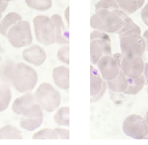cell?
I'll use <instances>...</instances> for the list:
<instances>
[{
    "label": "cell",
    "mask_w": 148,
    "mask_h": 145,
    "mask_svg": "<svg viewBox=\"0 0 148 145\" xmlns=\"http://www.w3.org/2000/svg\"><path fill=\"white\" fill-rule=\"evenodd\" d=\"M37 71L30 64L18 62L14 64L6 83L12 85L17 92L25 93L35 89V86L37 85Z\"/></svg>",
    "instance_id": "obj_1"
},
{
    "label": "cell",
    "mask_w": 148,
    "mask_h": 145,
    "mask_svg": "<svg viewBox=\"0 0 148 145\" xmlns=\"http://www.w3.org/2000/svg\"><path fill=\"white\" fill-rule=\"evenodd\" d=\"M123 24L124 21L116 9H97L90 18V26L92 29L108 33H117Z\"/></svg>",
    "instance_id": "obj_2"
},
{
    "label": "cell",
    "mask_w": 148,
    "mask_h": 145,
    "mask_svg": "<svg viewBox=\"0 0 148 145\" xmlns=\"http://www.w3.org/2000/svg\"><path fill=\"white\" fill-rule=\"evenodd\" d=\"M35 97L37 104L43 108L44 112L47 113L54 112L61 102V94L52 84L47 82H43L39 84V86H37Z\"/></svg>",
    "instance_id": "obj_3"
},
{
    "label": "cell",
    "mask_w": 148,
    "mask_h": 145,
    "mask_svg": "<svg viewBox=\"0 0 148 145\" xmlns=\"http://www.w3.org/2000/svg\"><path fill=\"white\" fill-rule=\"evenodd\" d=\"M34 33L36 40L44 45L50 46L56 44V29L54 24L50 16L47 15H37L32 20Z\"/></svg>",
    "instance_id": "obj_4"
},
{
    "label": "cell",
    "mask_w": 148,
    "mask_h": 145,
    "mask_svg": "<svg viewBox=\"0 0 148 145\" xmlns=\"http://www.w3.org/2000/svg\"><path fill=\"white\" fill-rule=\"evenodd\" d=\"M6 38L14 48H24L32 43V33L30 23L25 20L18 21L16 24L10 26Z\"/></svg>",
    "instance_id": "obj_5"
},
{
    "label": "cell",
    "mask_w": 148,
    "mask_h": 145,
    "mask_svg": "<svg viewBox=\"0 0 148 145\" xmlns=\"http://www.w3.org/2000/svg\"><path fill=\"white\" fill-rule=\"evenodd\" d=\"M119 45L121 54H133L143 56L146 51V43L141 33H123L119 35Z\"/></svg>",
    "instance_id": "obj_6"
},
{
    "label": "cell",
    "mask_w": 148,
    "mask_h": 145,
    "mask_svg": "<svg viewBox=\"0 0 148 145\" xmlns=\"http://www.w3.org/2000/svg\"><path fill=\"white\" fill-rule=\"evenodd\" d=\"M123 131L126 136L134 139H143L148 137V128L145 117L139 114H130L123 121Z\"/></svg>",
    "instance_id": "obj_7"
},
{
    "label": "cell",
    "mask_w": 148,
    "mask_h": 145,
    "mask_svg": "<svg viewBox=\"0 0 148 145\" xmlns=\"http://www.w3.org/2000/svg\"><path fill=\"white\" fill-rule=\"evenodd\" d=\"M121 52L114 53L110 55H103L96 63L97 70L104 81H110L114 78L120 72V61H121Z\"/></svg>",
    "instance_id": "obj_8"
},
{
    "label": "cell",
    "mask_w": 148,
    "mask_h": 145,
    "mask_svg": "<svg viewBox=\"0 0 148 145\" xmlns=\"http://www.w3.org/2000/svg\"><path fill=\"white\" fill-rule=\"evenodd\" d=\"M143 68H145V61L142 56L133 55V54H123L120 61V70L128 78H135L142 75Z\"/></svg>",
    "instance_id": "obj_9"
},
{
    "label": "cell",
    "mask_w": 148,
    "mask_h": 145,
    "mask_svg": "<svg viewBox=\"0 0 148 145\" xmlns=\"http://www.w3.org/2000/svg\"><path fill=\"white\" fill-rule=\"evenodd\" d=\"M108 89L106 81L103 79L97 68L91 64L90 67V101L96 102L101 100Z\"/></svg>",
    "instance_id": "obj_10"
},
{
    "label": "cell",
    "mask_w": 148,
    "mask_h": 145,
    "mask_svg": "<svg viewBox=\"0 0 148 145\" xmlns=\"http://www.w3.org/2000/svg\"><path fill=\"white\" fill-rule=\"evenodd\" d=\"M112 54L111 39H102V38H92L90 39V61L91 64L96 66L97 61L103 55Z\"/></svg>",
    "instance_id": "obj_11"
},
{
    "label": "cell",
    "mask_w": 148,
    "mask_h": 145,
    "mask_svg": "<svg viewBox=\"0 0 148 145\" xmlns=\"http://www.w3.org/2000/svg\"><path fill=\"white\" fill-rule=\"evenodd\" d=\"M21 55H22V59L27 63L35 66V67H39L46 61V52L39 45H31L30 44L29 46L24 47Z\"/></svg>",
    "instance_id": "obj_12"
},
{
    "label": "cell",
    "mask_w": 148,
    "mask_h": 145,
    "mask_svg": "<svg viewBox=\"0 0 148 145\" xmlns=\"http://www.w3.org/2000/svg\"><path fill=\"white\" fill-rule=\"evenodd\" d=\"M56 29V44L59 45H66L69 43V36H68V28L66 23L62 21L61 16L59 14H53L50 16Z\"/></svg>",
    "instance_id": "obj_13"
},
{
    "label": "cell",
    "mask_w": 148,
    "mask_h": 145,
    "mask_svg": "<svg viewBox=\"0 0 148 145\" xmlns=\"http://www.w3.org/2000/svg\"><path fill=\"white\" fill-rule=\"evenodd\" d=\"M52 79L58 89L67 91L69 89V68L68 66H57L52 70Z\"/></svg>",
    "instance_id": "obj_14"
},
{
    "label": "cell",
    "mask_w": 148,
    "mask_h": 145,
    "mask_svg": "<svg viewBox=\"0 0 148 145\" xmlns=\"http://www.w3.org/2000/svg\"><path fill=\"white\" fill-rule=\"evenodd\" d=\"M37 102L36 101V97H35V93H32L31 91L29 92H25V93H22V96H20L18 98H16L13 104H12V110L17 114V115H22L23 112L32 104Z\"/></svg>",
    "instance_id": "obj_15"
},
{
    "label": "cell",
    "mask_w": 148,
    "mask_h": 145,
    "mask_svg": "<svg viewBox=\"0 0 148 145\" xmlns=\"http://www.w3.org/2000/svg\"><path fill=\"white\" fill-rule=\"evenodd\" d=\"M108 89L114 93H124L128 86V77L120 70V72L112 79L106 81Z\"/></svg>",
    "instance_id": "obj_16"
},
{
    "label": "cell",
    "mask_w": 148,
    "mask_h": 145,
    "mask_svg": "<svg viewBox=\"0 0 148 145\" xmlns=\"http://www.w3.org/2000/svg\"><path fill=\"white\" fill-rule=\"evenodd\" d=\"M21 20H22V16L18 13H16V12L8 13L5 17H2L0 20V35H2V36L6 37L8 30L10 29V26H13L14 24H16Z\"/></svg>",
    "instance_id": "obj_17"
},
{
    "label": "cell",
    "mask_w": 148,
    "mask_h": 145,
    "mask_svg": "<svg viewBox=\"0 0 148 145\" xmlns=\"http://www.w3.org/2000/svg\"><path fill=\"white\" fill-rule=\"evenodd\" d=\"M146 79L143 75H140L135 78H128V86L125 90V94L127 96H135L138 94L145 86H146Z\"/></svg>",
    "instance_id": "obj_18"
},
{
    "label": "cell",
    "mask_w": 148,
    "mask_h": 145,
    "mask_svg": "<svg viewBox=\"0 0 148 145\" xmlns=\"http://www.w3.org/2000/svg\"><path fill=\"white\" fill-rule=\"evenodd\" d=\"M54 123L59 127H68L69 125V107L61 106L54 110L53 115Z\"/></svg>",
    "instance_id": "obj_19"
},
{
    "label": "cell",
    "mask_w": 148,
    "mask_h": 145,
    "mask_svg": "<svg viewBox=\"0 0 148 145\" xmlns=\"http://www.w3.org/2000/svg\"><path fill=\"white\" fill-rule=\"evenodd\" d=\"M43 119H44V116H39V117L22 116L20 120V127L27 131H34L42 125Z\"/></svg>",
    "instance_id": "obj_20"
},
{
    "label": "cell",
    "mask_w": 148,
    "mask_h": 145,
    "mask_svg": "<svg viewBox=\"0 0 148 145\" xmlns=\"http://www.w3.org/2000/svg\"><path fill=\"white\" fill-rule=\"evenodd\" d=\"M0 139H22L21 130L13 124H6L0 128Z\"/></svg>",
    "instance_id": "obj_21"
},
{
    "label": "cell",
    "mask_w": 148,
    "mask_h": 145,
    "mask_svg": "<svg viewBox=\"0 0 148 145\" xmlns=\"http://www.w3.org/2000/svg\"><path fill=\"white\" fill-rule=\"evenodd\" d=\"M12 101V91L10 85L5 83L0 84V112L6 110Z\"/></svg>",
    "instance_id": "obj_22"
},
{
    "label": "cell",
    "mask_w": 148,
    "mask_h": 145,
    "mask_svg": "<svg viewBox=\"0 0 148 145\" xmlns=\"http://www.w3.org/2000/svg\"><path fill=\"white\" fill-rule=\"evenodd\" d=\"M25 5L30 9L37 12H46L52 7L53 2L52 0H25Z\"/></svg>",
    "instance_id": "obj_23"
},
{
    "label": "cell",
    "mask_w": 148,
    "mask_h": 145,
    "mask_svg": "<svg viewBox=\"0 0 148 145\" xmlns=\"http://www.w3.org/2000/svg\"><path fill=\"white\" fill-rule=\"evenodd\" d=\"M32 139H59L54 128H43L32 135Z\"/></svg>",
    "instance_id": "obj_24"
},
{
    "label": "cell",
    "mask_w": 148,
    "mask_h": 145,
    "mask_svg": "<svg viewBox=\"0 0 148 145\" xmlns=\"http://www.w3.org/2000/svg\"><path fill=\"white\" fill-rule=\"evenodd\" d=\"M116 1L118 3L119 9L124 10L128 15L139 10V7H138V3H136L135 0H116Z\"/></svg>",
    "instance_id": "obj_25"
},
{
    "label": "cell",
    "mask_w": 148,
    "mask_h": 145,
    "mask_svg": "<svg viewBox=\"0 0 148 145\" xmlns=\"http://www.w3.org/2000/svg\"><path fill=\"white\" fill-rule=\"evenodd\" d=\"M57 59L66 66L69 64V46H68V44L60 45V48H58V51H57Z\"/></svg>",
    "instance_id": "obj_26"
},
{
    "label": "cell",
    "mask_w": 148,
    "mask_h": 145,
    "mask_svg": "<svg viewBox=\"0 0 148 145\" xmlns=\"http://www.w3.org/2000/svg\"><path fill=\"white\" fill-rule=\"evenodd\" d=\"M131 32L141 33L140 26H139L136 23H134L132 20L128 21V22H126V23H124L123 26L119 29V31H118L117 33H118V35H123V33H131Z\"/></svg>",
    "instance_id": "obj_27"
},
{
    "label": "cell",
    "mask_w": 148,
    "mask_h": 145,
    "mask_svg": "<svg viewBox=\"0 0 148 145\" xmlns=\"http://www.w3.org/2000/svg\"><path fill=\"white\" fill-rule=\"evenodd\" d=\"M118 3L116 0H98L95 5V9H117Z\"/></svg>",
    "instance_id": "obj_28"
},
{
    "label": "cell",
    "mask_w": 148,
    "mask_h": 145,
    "mask_svg": "<svg viewBox=\"0 0 148 145\" xmlns=\"http://www.w3.org/2000/svg\"><path fill=\"white\" fill-rule=\"evenodd\" d=\"M14 62H6V63H3L1 67H0V77H1V79L2 81H5V83L7 82V78H8V76H9V74H10V71H12V69H13V67H14Z\"/></svg>",
    "instance_id": "obj_29"
},
{
    "label": "cell",
    "mask_w": 148,
    "mask_h": 145,
    "mask_svg": "<svg viewBox=\"0 0 148 145\" xmlns=\"http://www.w3.org/2000/svg\"><path fill=\"white\" fill-rule=\"evenodd\" d=\"M56 131H57V135H58V138L59 139H68L69 138V130L64 128V127H57L54 128Z\"/></svg>",
    "instance_id": "obj_30"
},
{
    "label": "cell",
    "mask_w": 148,
    "mask_h": 145,
    "mask_svg": "<svg viewBox=\"0 0 148 145\" xmlns=\"http://www.w3.org/2000/svg\"><path fill=\"white\" fill-rule=\"evenodd\" d=\"M141 20L146 25H148V2L141 8Z\"/></svg>",
    "instance_id": "obj_31"
},
{
    "label": "cell",
    "mask_w": 148,
    "mask_h": 145,
    "mask_svg": "<svg viewBox=\"0 0 148 145\" xmlns=\"http://www.w3.org/2000/svg\"><path fill=\"white\" fill-rule=\"evenodd\" d=\"M64 15H65V23H66L67 28H69V7H68V6H67V8L65 9Z\"/></svg>",
    "instance_id": "obj_32"
},
{
    "label": "cell",
    "mask_w": 148,
    "mask_h": 145,
    "mask_svg": "<svg viewBox=\"0 0 148 145\" xmlns=\"http://www.w3.org/2000/svg\"><path fill=\"white\" fill-rule=\"evenodd\" d=\"M142 75L145 76L146 84H148V62H145V68H143V72H142Z\"/></svg>",
    "instance_id": "obj_33"
},
{
    "label": "cell",
    "mask_w": 148,
    "mask_h": 145,
    "mask_svg": "<svg viewBox=\"0 0 148 145\" xmlns=\"http://www.w3.org/2000/svg\"><path fill=\"white\" fill-rule=\"evenodd\" d=\"M142 37L145 39V43H146V51H148V29L143 31L142 33Z\"/></svg>",
    "instance_id": "obj_34"
},
{
    "label": "cell",
    "mask_w": 148,
    "mask_h": 145,
    "mask_svg": "<svg viewBox=\"0 0 148 145\" xmlns=\"http://www.w3.org/2000/svg\"><path fill=\"white\" fill-rule=\"evenodd\" d=\"M7 7H8V2H6V1H0V12H1V13H3V12L7 9Z\"/></svg>",
    "instance_id": "obj_35"
},
{
    "label": "cell",
    "mask_w": 148,
    "mask_h": 145,
    "mask_svg": "<svg viewBox=\"0 0 148 145\" xmlns=\"http://www.w3.org/2000/svg\"><path fill=\"white\" fill-rule=\"evenodd\" d=\"M135 1H136V3H138L139 9H141V8L143 7V5H145V1H146V0H135Z\"/></svg>",
    "instance_id": "obj_36"
},
{
    "label": "cell",
    "mask_w": 148,
    "mask_h": 145,
    "mask_svg": "<svg viewBox=\"0 0 148 145\" xmlns=\"http://www.w3.org/2000/svg\"><path fill=\"white\" fill-rule=\"evenodd\" d=\"M145 122H146L147 128H148V114H146V115H145Z\"/></svg>",
    "instance_id": "obj_37"
},
{
    "label": "cell",
    "mask_w": 148,
    "mask_h": 145,
    "mask_svg": "<svg viewBox=\"0 0 148 145\" xmlns=\"http://www.w3.org/2000/svg\"><path fill=\"white\" fill-rule=\"evenodd\" d=\"M0 1H6V2H10V1H14V0H0Z\"/></svg>",
    "instance_id": "obj_38"
},
{
    "label": "cell",
    "mask_w": 148,
    "mask_h": 145,
    "mask_svg": "<svg viewBox=\"0 0 148 145\" xmlns=\"http://www.w3.org/2000/svg\"><path fill=\"white\" fill-rule=\"evenodd\" d=\"M1 18H2V13L0 12V20H1Z\"/></svg>",
    "instance_id": "obj_39"
},
{
    "label": "cell",
    "mask_w": 148,
    "mask_h": 145,
    "mask_svg": "<svg viewBox=\"0 0 148 145\" xmlns=\"http://www.w3.org/2000/svg\"><path fill=\"white\" fill-rule=\"evenodd\" d=\"M0 54H1V44H0Z\"/></svg>",
    "instance_id": "obj_40"
},
{
    "label": "cell",
    "mask_w": 148,
    "mask_h": 145,
    "mask_svg": "<svg viewBox=\"0 0 148 145\" xmlns=\"http://www.w3.org/2000/svg\"><path fill=\"white\" fill-rule=\"evenodd\" d=\"M147 93H148V84H147Z\"/></svg>",
    "instance_id": "obj_41"
},
{
    "label": "cell",
    "mask_w": 148,
    "mask_h": 145,
    "mask_svg": "<svg viewBox=\"0 0 148 145\" xmlns=\"http://www.w3.org/2000/svg\"><path fill=\"white\" fill-rule=\"evenodd\" d=\"M14 1H16V0H14Z\"/></svg>",
    "instance_id": "obj_42"
}]
</instances>
